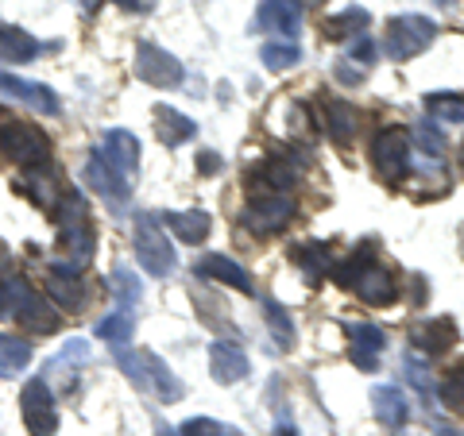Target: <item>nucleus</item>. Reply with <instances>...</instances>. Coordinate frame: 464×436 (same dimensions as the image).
<instances>
[{
  "instance_id": "20e7f679",
  "label": "nucleus",
  "mask_w": 464,
  "mask_h": 436,
  "mask_svg": "<svg viewBox=\"0 0 464 436\" xmlns=\"http://www.w3.org/2000/svg\"><path fill=\"white\" fill-rule=\"evenodd\" d=\"M116 359H121L128 379H132L140 390H155V398H163V402L182 398V383L174 379L170 367L155 352H124V347H116Z\"/></svg>"
},
{
  "instance_id": "f03ea898",
  "label": "nucleus",
  "mask_w": 464,
  "mask_h": 436,
  "mask_svg": "<svg viewBox=\"0 0 464 436\" xmlns=\"http://www.w3.org/2000/svg\"><path fill=\"white\" fill-rule=\"evenodd\" d=\"M337 282L348 286V289H356V298L368 301V305H391L399 298L395 274L375 263L372 251H360V255L348 259L344 267H337Z\"/></svg>"
},
{
  "instance_id": "c85d7f7f",
  "label": "nucleus",
  "mask_w": 464,
  "mask_h": 436,
  "mask_svg": "<svg viewBox=\"0 0 464 436\" xmlns=\"http://www.w3.org/2000/svg\"><path fill=\"white\" fill-rule=\"evenodd\" d=\"M264 313H267V325H271V336H275V347L279 352H290L295 347V321H290V313L283 309L279 301H264Z\"/></svg>"
},
{
  "instance_id": "39448f33",
  "label": "nucleus",
  "mask_w": 464,
  "mask_h": 436,
  "mask_svg": "<svg viewBox=\"0 0 464 436\" xmlns=\"http://www.w3.org/2000/svg\"><path fill=\"white\" fill-rule=\"evenodd\" d=\"M433 35H438V24H433L430 16H395L387 20V58H395V62H406V58L422 54Z\"/></svg>"
},
{
  "instance_id": "f8f14e48",
  "label": "nucleus",
  "mask_w": 464,
  "mask_h": 436,
  "mask_svg": "<svg viewBox=\"0 0 464 436\" xmlns=\"http://www.w3.org/2000/svg\"><path fill=\"white\" fill-rule=\"evenodd\" d=\"M105 163L121 174V178H132V174L140 170V139L132 132H124V128H112V132H105V139H101V151H97Z\"/></svg>"
},
{
  "instance_id": "c9c22d12",
  "label": "nucleus",
  "mask_w": 464,
  "mask_h": 436,
  "mask_svg": "<svg viewBox=\"0 0 464 436\" xmlns=\"http://www.w3.org/2000/svg\"><path fill=\"white\" fill-rule=\"evenodd\" d=\"M112 289L124 298L128 309H132V301H140V282H136V274H132V270H124V267L112 274Z\"/></svg>"
},
{
  "instance_id": "bb28decb",
  "label": "nucleus",
  "mask_w": 464,
  "mask_h": 436,
  "mask_svg": "<svg viewBox=\"0 0 464 436\" xmlns=\"http://www.w3.org/2000/svg\"><path fill=\"white\" fill-rule=\"evenodd\" d=\"M167 224H170V232L179 236L182 243H201L209 236V216L206 213H170L167 216Z\"/></svg>"
},
{
  "instance_id": "0eeeda50",
  "label": "nucleus",
  "mask_w": 464,
  "mask_h": 436,
  "mask_svg": "<svg viewBox=\"0 0 464 436\" xmlns=\"http://www.w3.org/2000/svg\"><path fill=\"white\" fill-rule=\"evenodd\" d=\"M0 151L20 166H43L51 158V139L43 136L35 124L12 120V124L0 128Z\"/></svg>"
},
{
  "instance_id": "cd10ccee",
  "label": "nucleus",
  "mask_w": 464,
  "mask_h": 436,
  "mask_svg": "<svg viewBox=\"0 0 464 436\" xmlns=\"http://www.w3.org/2000/svg\"><path fill=\"white\" fill-rule=\"evenodd\" d=\"M32 363V344L16 336H0V379H12Z\"/></svg>"
},
{
  "instance_id": "e433bc0d",
  "label": "nucleus",
  "mask_w": 464,
  "mask_h": 436,
  "mask_svg": "<svg viewBox=\"0 0 464 436\" xmlns=\"http://www.w3.org/2000/svg\"><path fill=\"white\" fill-rule=\"evenodd\" d=\"M411 139L422 143V147H426L430 155H441V151H445V139L438 136V128H433V124H422V128H418V132H414Z\"/></svg>"
},
{
  "instance_id": "9d476101",
  "label": "nucleus",
  "mask_w": 464,
  "mask_h": 436,
  "mask_svg": "<svg viewBox=\"0 0 464 436\" xmlns=\"http://www.w3.org/2000/svg\"><path fill=\"white\" fill-rule=\"evenodd\" d=\"M20 410H24V425L32 436H54L58 410H54V394L47 379H32L20 390Z\"/></svg>"
},
{
  "instance_id": "9b49d317",
  "label": "nucleus",
  "mask_w": 464,
  "mask_h": 436,
  "mask_svg": "<svg viewBox=\"0 0 464 436\" xmlns=\"http://www.w3.org/2000/svg\"><path fill=\"white\" fill-rule=\"evenodd\" d=\"M136 78L155 85V90H174V85H182V62L170 51L155 47V43H140L136 47Z\"/></svg>"
},
{
  "instance_id": "473e14b6",
  "label": "nucleus",
  "mask_w": 464,
  "mask_h": 436,
  "mask_svg": "<svg viewBox=\"0 0 464 436\" xmlns=\"http://www.w3.org/2000/svg\"><path fill=\"white\" fill-rule=\"evenodd\" d=\"M179 436H240V432L221 425V421H213V417H194L179 429Z\"/></svg>"
},
{
  "instance_id": "4be33fe9",
  "label": "nucleus",
  "mask_w": 464,
  "mask_h": 436,
  "mask_svg": "<svg viewBox=\"0 0 464 436\" xmlns=\"http://www.w3.org/2000/svg\"><path fill=\"white\" fill-rule=\"evenodd\" d=\"M39 51H43V47H39V43L27 35V32L0 24V62H32Z\"/></svg>"
},
{
  "instance_id": "412c9836",
  "label": "nucleus",
  "mask_w": 464,
  "mask_h": 436,
  "mask_svg": "<svg viewBox=\"0 0 464 436\" xmlns=\"http://www.w3.org/2000/svg\"><path fill=\"white\" fill-rule=\"evenodd\" d=\"M372 405H375V417H380L391 432H399L406 425V417H411V405H406L399 386H375L372 390Z\"/></svg>"
},
{
  "instance_id": "c756f323",
  "label": "nucleus",
  "mask_w": 464,
  "mask_h": 436,
  "mask_svg": "<svg viewBox=\"0 0 464 436\" xmlns=\"http://www.w3.org/2000/svg\"><path fill=\"white\" fill-rule=\"evenodd\" d=\"M426 109L433 120H441V124H464V97L460 93H430Z\"/></svg>"
},
{
  "instance_id": "a211bd4d",
  "label": "nucleus",
  "mask_w": 464,
  "mask_h": 436,
  "mask_svg": "<svg viewBox=\"0 0 464 436\" xmlns=\"http://www.w3.org/2000/svg\"><path fill=\"white\" fill-rule=\"evenodd\" d=\"M457 340H460L457 321H449V317H430V321H422L414 328V347H422L426 355H441Z\"/></svg>"
},
{
  "instance_id": "a18cd8bd",
  "label": "nucleus",
  "mask_w": 464,
  "mask_h": 436,
  "mask_svg": "<svg viewBox=\"0 0 464 436\" xmlns=\"http://www.w3.org/2000/svg\"><path fill=\"white\" fill-rule=\"evenodd\" d=\"M460 166H464V147H460Z\"/></svg>"
},
{
  "instance_id": "423d86ee",
  "label": "nucleus",
  "mask_w": 464,
  "mask_h": 436,
  "mask_svg": "<svg viewBox=\"0 0 464 436\" xmlns=\"http://www.w3.org/2000/svg\"><path fill=\"white\" fill-rule=\"evenodd\" d=\"M248 197H252V205H248V213H244V224L264 232V236L286 228V221L295 216V201H290V194H271L267 185H259L252 178H248Z\"/></svg>"
},
{
  "instance_id": "37998d69",
  "label": "nucleus",
  "mask_w": 464,
  "mask_h": 436,
  "mask_svg": "<svg viewBox=\"0 0 464 436\" xmlns=\"http://www.w3.org/2000/svg\"><path fill=\"white\" fill-rule=\"evenodd\" d=\"M78 5H82L85 12H97V5H101V0H78Z\"/></svg>"
},
{
  "instance_id": "a878e982",
  "label": "nucleus",
  "mask_w": 464,
  "mask_h": 436,
  "mask_svg": "<svg viewBox=\"0 0 464 436\" xmlns=\"http://www.w3.org/2000/svg\"><path fill=\"white\" fill-rule=\"evenodd\" d=\"M132 328H136V317H132V309H128V305H121V309L109 313L105 321L97 325V336L109 340L112 347H124L128 340H132Z\"/></svg>"
},
{
  "instance_id": "f3484780",
  "label": "nucleus",
  "mask_w": 464,
  "mask_h": 436,
  "mask_svg": "<svg viewBox=\"0 0 464 436\" xmlns=\"http://www.w3.org/2000/svg\"><path fill=\"white\" fill-rule=\"evenodd\" d=\"M348 340H353L348 355H353V363L360 371H375V367H380V352L387 344L380 325H353V328H348Z\"/></svg>"
},
{
  "instance_id": "7ed1b4c3",
  "label": "nucleus",
  "mask_w": 464,
  "mask_h": 436,
  "mask_svg": "<svg viewBox=\"0 0 464 436\" xmlns=\"http://www.w3.org/2000/svg\"><path fill=\"white\" fill-rule=\"evenodd\" d=\"M0 317H16L32 332H54L58 317L24 279H0Z\"/></svg>"
},
{
  "instance_id": "393cba45",
  "label": "nucleus",
  "mask_w": 464,
  "mask_h": 436,
  "mask_svg": "<svg viewBox=\"0 0 464 436\" xmlns=\"http://www.w3.org/2000/svg\"><path fill=\"white\" fill-rule=\"evenodd\" d=\"M368 20H372V16H368L364 8H344V12H337V16H329V20L322 24V35H325V39H333V43L353 39L356 32H364Z\"/></svg>"
},
{
  "instance_id": "4468645a",
  "label": "nucleus",
  "mask_w": 464,
  "mask_h": 436,
  "mask_svg": "<svg viewBox=\"0 0 464 436\" xmlns=\"http://www.w3.org/2000/svg\"><path fill=\"white\" fill-rule=\"evenodd\" d=\"M0 93L12 97V100H20V105H27V109H35V112H47V116L63 112L54 90H47V85H39V81L16 78V74H0Z\"/></svg>"
},
{
  "instance_id": "2eb2a0df",
  "label": "nucleus",
  "mask_w": 464,
  "mask_h": 436,
  "mask_svg": "<svg viewBox=\"0 0 464 436\" xmlns=\"http://www.w3.org/2000/svg\"><path fill=\"white\" fill-rule=\"evenodd\" d=\"M194 270H198V279H213V282H225V286H232V289H240V294H256L248 270H244L240 263H232L228 255H217V251L201 255Z\"/></svg>"
},
{
  "instance_id": "6ab92c4d",
  "label": "nucleus",
  "mask_w": 464,
  "mask_h": 436,
  "mask_svg": "<svg viewBox=\"0 0 464 436\" xmlns=\"http://www.w3.org/2000/svg\"><path fill=\"white\" fill-rule=\"evenodd\" d=\"M259 24L275 35H298L302 0H264V5H259Z\"/></svg>"
},
{
  "instance_id": "ddd939ff",
  "label": "nucleus",
  "mask_w": 464,
  "mask_h": 436,
  "mask_svg": "<svg viewBox=\"0 0 464 436\" xmlns=\"http://www.w3.org/2000/svg\"><path fill=\"white\" fill-rule=\"evenodd\" d=\"M85 185H90V190H97V194L105 197L109 205H116V209H124L128 201H132L128 178H121V174H116L101 155H90V163H85Z\"/></svg>"
},
{
  "instance_id": "5701e85b",
  "label": "nucleus",
  "mask_w": 464,
  "mask_h": 436,
  "mask_svg": "<svg viewBox=\"0 0 464 436\" xmlns=\"http://www.w3.org/2000/svg\"><path fill=\"white\" fill-rule=\"evenodd\" d=\"M47 294L63 305V309H74L82 301V282H78V270L70 267H51L47 270Z\"/></svg>"
},
{
  "instance_id": "c03bdc74",
  "label": "nucleus",
  "mask_w": 464,
  "mask_h": 436,
  "mask_svg": "<svg viewBox=\"0 0 464 436\" xmlns=\"http://www.w3.org/2000/svg\"><path fill=\"white\" fill-rule=\"evenodd\" d=\"M438 436H464V432H438Z\"/></svg>"
},
{
  "instance_id": "b1692460",
  "label": "nucleus",
  "mask_w": 464,
  "mask_h": 436,
  "mask_svg": "<svg viewBox=\"0 0 464 436\" xmlns=\"http://www.w3.org/2000/svg\"><path fill=\"white\" fill-rule=\"evenodd\" d=\"M356 109L348 105V100H341V97H329L325 100V128H329V136L337 139V143H348L353 139V132H356Z\"/></svg>"
},
{
  "instance_id": "f704fd0d",
  "label": "nucleus",
  "mask_w": 464,
  "mask_h": 436,
  "mask_svg": "<svg viewBox=\"0 0 464 436\" xmlns=\"http://www.w3.org/2000/svg\"><path fill=\"white\" fill-rule=\"evenodd\" d=\"M27 185H35V201H39V205L43 209H58V190H54V178H47V174H43V170H32V174H27Z\"/></svg>"
},
{
  "instance_id": "6e6552de",
  "label": "nucleus",
  "mask_w": 464,
  "mask_h": 436,
  "mask_svg": "<svg viewBox=\"0 0 464 436\" xmlns=\"http://www.w3.org/2000/svg\"><path fill=\"white\" fill-rule=\"evenodd\" d=\"M136 255H140V267L148 274H155V279H167V274L179 267L167 232L159 228L155 216H140L136 221Z\"/></svg>"
},
{
  "instance_id": "79ce46f5",
  "label": "nucleus",
  "mask_w": 464,
  "mask_h": 436,
  "mask_svg": "<svg viewBox=\"0 0 464 436\" xmlns=\"http://www.w3.org/2000/svg\"><path fill=\"white\" fill-rule=\"evenodd\" d=\"M275 436H298V429L295 425H279V429H275Z\"/></svg>"
},
{
  "instance_id": "f257e3e1",
  "label": "nucleus",
  "mask_w": 464,
  "mask_h": 436,
  "mask_svg": "<svg viewBox=\"0 0 464 436\" xmlns=\"http://www.w3.org/2000/svg\"><path fill=\"white\" fill-rule=\"evenodd\" d=\"M58 251L70 259V270H82L85 263L93 259V224H90V213H85V201L78 194H66L58 201Z\"/></svg>"
},
{
  "instance_id": "4c0bfd02",
  "label": "nucleus",
  "mask_w": 464,
  "mask_h": 436,
  "mask_svg": "<svg viewBox=\"0 0 464 436\" xmlns=\"http://www.w3.org/2000/svg\"><path fill=\"white\" fill-rule=\"evenodd\" d=\"M353 58L360 66H368L372 58H375V47H372V39L368 35H356V43H353Z\"/></svg>"
},
{
  "instance_id": "1a4fd4ad",
  "label": "nucleus",
  "mask_w": 464,
  "mask_h": 436,
  "mask_svg": "<svg viewBox=\"0 0 464 436\" xmlns=\"http://www.w3.org/2000/svg\"><path fill=\"white\" fill-rule=\"evenodd\" d=\"M372 163L383 182H402L411 170V132L406 128H383L372 143Z\"/></svg>"
},
{
  "instance_id": "7c9ffc66",
  "label": "nucleus",
  "mask_w": 464,
  "mask_h": 436,
  "mask_svg": "<svg viewBox=\"0 0 464 436\" xmlns=\"http://www.w3.org/2000/svg\"><path fill=\"white\" fill-rule=\"evenodd\" d=\"M441 402H445L457 417H464V359L453 363V367L445 371V379H441Z\"/></svg>"
},
{
  "instance_id": "ea45409f",
  "label": "nucleus",
  "mask_w": 464,
  "mask_h": 436,
  "mask_svg": "<svg viewBox=\"0 0 464 436\" xmlns=\"http://www.w3.org/2000/svg\"><path fill=\"white\" fill-rule=\"evenodd\" d=\"M112 5H121L124 12H151L155 0H112Z\"/></svg>"
},
{
  "instance_id": "dca6fc26",
  "label": "nucleus",
  "mask_w": 464,
  "mask_h": 436,
  "mask_svg": "<svg viewBox=\"0 0 464 436\" xmlns=\"http://www.w3.org/2000/svg\"><path fill=\"white\" fill-rule=\"evenodd\" d=\"M209 371H213V379L221 383V386L244 383V379H248V355H244L237 344L217 340V344L209 347Z\"/></svg>"
},
{
  "instance_id": "2f4dec72",
  "label": "nucleus",
  "mask_w": 464,
  "mask_h": 436,
  "mask_svg": "<svg viewBox=\"0 0 464 436\" xmlns=\"http://www.w3.org/2000/svg\"><path fill=\"white\" fill-rule=\"evenodd\" d=\"M298 62H302L298 43H267L264 47V66H271V70H290Z\"/></svg>"
},
{
  "instance_id": "72a5a7b5",
  "label": "nucleus",
  "mask_w": 464,
  "mask_h": 436,
  "mask_svg": "<svg viewBox=\"0 0 464 436\" xmlns=\"http://www.w3.org/2000/svg\"><path fill=\"white\" fill-rule=\"evenodd\" d=\"M302 267H306V279L314 282V279H322L325 274V267H329V255H325V247H317V243H310V247H302V251L295 255Z\"/></svg>"
},
{
  "instance_id": "58836bf2",
  "label": "nucleus",
  "mask_w": 464,
  "mask_h": 436,
  "mask_svg": "<svg viewBox=\"0 0 464 436\" xmlns=\"http://www.w3.org/2000/svg\"><path fill=\"white\" fill-rule=\"evenodd\" d=\"M198 170H201V174H217V170H221V158H217L213 151L198 155Z\"/></svg>"
},
{
  "instance_id": "a19ab883",
  "label": "nucleus",
  "mask_w": 464,
  "mask_h": 436,
  "mask_svg": "<svg viewBox=\"0 0 464 436\" xmlns=\"http://www.w3.org/2000/svg\"><path fill=\"white\" fill-rule=\"evenodd\" d=\"M155 436H179V429H170V425H163V421H159V425H155Z\"/></svg>"
},
{
  "instance_id": "aec40b11",
  "label": "nucleus",
  "mask_w": 464,
  "mask_h": 436,
  "mask_svg": "<svg viewBox=\"0 0 464 436\" xmlns=\"http://www.w3.org/2000/svg\"><path fill=\"white\" fill-rule=\"evenodd\" d=\"M194 132H198V124L190 116H182L170 105H155V136L163 139L167 147H182L186 139H194Z\"/></svg>"
}]
</instances>
